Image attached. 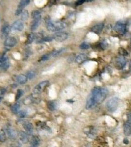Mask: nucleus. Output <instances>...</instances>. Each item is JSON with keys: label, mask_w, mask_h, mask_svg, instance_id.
<instances>
[{"label": "nucleus", "mask_w": 131, "mask_h": 147, "mask_svg": "<svg viewBox=\"0 0 131 147\" xmlns=\"http://www.w3.org/2000/svg\"><path fill=\"white\" fill-rule=\"evenodd\" d=\"M47 106L50 111H54L56 108V104L53 101H50L47 103Z\"/></svg>", "instance_id": "nucleus-27"}, {"label": "nucleus", "mask_w": 131, "mask_h": 147, "mask_svg": "<svg viewBox=\"0 0 131 147\" xmlns=\"http://www.w3.org/2000/svg\"><path fill=\"white\" fill-rule=\"evenodd\" d=\"M27 76L25 74H19L17 77V80L18 82L20 84H25L27 81Z\"/></svg>", "instance_id": "nucleus-19"}, {"label": "nucleus", "mask_w": 131, "mask_h": 147, "mask_svg": "<svg viewBox=\"0 0 131 147\" xmlns=\"http://www.w3.org/2000/svg\"><path fill=\"white\" fill-rule=\"evenodd\" d=\"M21 14V18L22 21H25L29 18V12L27 10H23Z\"/></svg>", "instance_id": "nucleus-26"}, {"label": "nucleus", "mask_w": 131, "mask_h": 147, "mask_svg": "<svg viewBox=\"0 0 131 147\" xmlns=\"http://www.w3.org/2000/svg\"><path fill=\"white\" fill-rule=\"evenodd\" d=\"M114 30L119 34H125L127 30V24L123 21H119L116 23L114 27Z\"/></svg>", "instance_id": "nucleus-4"}, {"label": "nucleus", "mask_w": 131, "mask_h": 147, "mask_svg": "<svg viewBox=\"0 0 131 147\" xmlns=\"http://www.w3.org/2000/svg\"><path fill=\"white\" fill-rule=\"evenodd\" d=\"M68 102H74V101L73 100H72V99H68V100H67Z\"/></svg>", "instance_id": "nucleus-41"}, {"label": "nucleus", "mask_w": 131, "mask_h": 147, "mask_svg": "<svg viewBox=\"0 0 131 147\" xmlns=\"http://www.w3.org/2000/svg\"></svg>", "instance_id": "nucleus-45"}, {"label": "nucleus", "mask_w": 131, "mask_h": 147, "mask_svg": "<svg viewBox=\"0 0 131 147\" xmlns=\"http://www.w3.org/2000/svg\"><path fill=\"white\" fill-rule=\"evenodd\" d=\"M17 44L16 39L13 37L7 38L4 42V45L8 47H13Z\"/></svg>", "instance_id": "nucleus-11"}, {"label": "nucleus", "mask_w": 131, "mask_h": 147, "mask_svg": "<svg viewBox=\"0 0 131 147\" xmlns=\"http://www.w3.org/2000/svg\"><path fill=\"white\" fill-rule=\"evenodd\" d=\"M87 59V56L85 54H79L76 58V61L79 64H81L86 61Z\"/></svg>", "instance_id": "nucleus-18"}, {"label": "nucleus", "mask_w": 131, "mask_h": 147, "mask_svg": "<svg viewBox=\"0 0 131 147\" xmlns=\"http://www.w3.org/2000/svg\"><path fill=\"white\" fill-rule=\"evenodd\" d=\"M127 122L131 123V111L127 113Z\"/></svg>", "instance_id": "nucleus-38"}, {"label": "nucleus", "mask_w": 131, "mask_h": 147, "mask_svg": "<svg viewBox=\"0 0 131 147\" xmlns=\"http://www.w3.org/2000/svg\"><path fill=\"white\" fill-rule=\"evenodd\" d=\"M53 39L52 37H50V36H46V37H44V38H42V40L44 42H51L52 41Z\"/></svg>", "instance_id": "nucleus-37"}, {"label": "nucleus", "mask_w": 131, "mask_h": 147, "mask_svg": "<svg viewBox=\"0 0 131 147\" xmlns=\"http://www.w3.org/2000/svg\"><path fill=\"white\" fill-rule=\"evenodd\" d=\"M64 50H65L64 48H61V49H57V50H55L53 51L51 53L50 55H51L53 57L56 56L58 55H59V54H60L61 52H62Z\"/></svg>", "instance_id": "nucleus-30"}, {"label": "nucleus", "mask_w": 131, "mask_h": 147, "mask_svg": "<svg viewBox=\"0 0 131 147\" xmlns=\"http://www.w3.org/2000/svg\"><path fill=\"white\" fill-rule=\"evenodd\" d=\"M35 75H36L35 73L34 72L31 71L27 73V78H28L29 79H32L34 77H35Z\"/></svg>", "instance_id": "nucleus-33"}, {"label": "nucleus", "mask_w": 131, "mask_h": 147, "mask_svg": "<svg viewBox=\"0 0 131 147\" xmlns=\"http://www.w3.org/2000/svg\"><path fill=\"white\" fill-rule=\"evenodd\" d=\"M1 99H2V98L1 97H0V101H1Z\"/></svg>", "instance_id": "nucleus-42"}, {"label": "nucleus", "mask_w": 131, "mask_h": 147, "mask_svg": "<svg viewBox=\"0 0 131 147\" xmlns=\"http://www.w3.org/2000/svg\"><path fill=\"white\" fill-rule=\"evenodd\" d=\"M17 114H18V116L20 118H24L26 115V112L23 110L19 111Z\"/></svg>", "instance_id": "nucleus-36"}, {"label": "nucleus", "mask_w": 131, "mask_h": 147, "mask_svg": "<svg viewBox=\"0 0 131 147\" xmlns=\"http://www.w3.org/2000/svg\"><path fill=\"white\" fill-rule=\"evenodd\" d=\"M123 143L125 144H128L129 143V141L128 139L127 138H124L123 139Z\"/></svg>", "instance_id": "nucleus-40"}, {"label": "nucleus", "mask_w": 131, "mask_h": 147, "mask_svg": "<svg viewBox=\"0 0 131 147\" xmlns=\"http://www.w3.org/2000/svg\"><path fill=\"white\" fill-rule=\"evenodd\" d=\"M23 93H24V92L22 89H18L16 96H15V100H18L20 98L22 97Z\"/></svg>", "instance_id": "nucleus-32"}, {"label": "nucleus", "mask_w": 131, "mask_h": 147, "mask_svg": "<svg viewBox=\"0 0 131 147\" xmlns=\"http://www.w3.org/2000/svg\"><path fill=\"white\" fill-rule=\"evenodd\" d=\"M119 98L117 97H114L110 98L106 102L105 106L108 111L110 112H114L118 106Z\"/></svg>", "instance_id": "nucleus-3"}, {"label": "nucleus", "mask_w": 131, "mask_h": 147, "mask_svg": "<svg viewBox=\"0 0 131 147\" xmlns=\"http://www.w3.org/2000/svg\"><path fill=\"white\" fill-rule=\"evenodd\" d=\"M118 52L122 56H127L129 54L128 51L125 49H124L122 47H120V48H119V49H118Z\"/></svg>", "instance_id": "nucleus-28"}, {"label": "nucleus", "mask_w": 131, "mask_h": 147, "mask_svg": "<svg viewBox=\"0 0 131 147\" xmlns=\"http://www.w3.org/2000/svg\"><path fill=\"white\" fill-rule=\"evenodd\" d=\"M126 60L123 56L118 57L115 61V67L117 69H122L126 64Z\"/></svg>", "instance_id": "nucleus-8"}, {"label": "nucleus", "mask_w": 131, "mask_h": 147, "mask_svg": "<svg viewBox=\"0 0 131 147\" xmlns=\"http://www.w3.org/2000/svg\"><path fill=\"white\" fill-rule=\"evenodd\" d=\"M124 133L126 135L129 136L131 134V123L126 122H125L123 125Z\"/></svg>", "instance_id": "nucleus-15"}, {"label": "nucleus", "mask_w": 131, "mask_h": 147, "mask_svg": "<svg viewBox=\"0 0 131 147\" xmlns=\"http://www.w3.org/2000/svg\"><path fill=\"white\" fill-rule=\"evenodd\" d=\"M24 28V25L21 20H17L14 22L11 26V29L14 31H21Z\"/></svg>", "instance_id": "nucleus-10"}, {"label": "nucleus", "mask_w": 131, "mask_h": 147, "mask_svg": "<svg viewBox=\"0 0 131 147\" xmlns=\"http://www.w3.org/2000/svg\"><path fill=\"white\" fill-rule=\"evenodd\" d=\"M6 134L3 130H0V142H4L6 140Z\"/></svg>", "instance_id": "nucleus-29"}, {"label": "nucleus", "mask_w": 131, "mask_h": 147, "mask_svg": "<svg viewBox=\"0 0 131 147\" xmlns=\"http://www.w3.org/2000/svg\"><path fill=\"white\" fill-rule=\"evenodd\" d=\"M30 1L29 0H21L18 5V8L15 13V15L16 16H18L20 14H21L23 11V9L30 3Z\"/></svg>", "instance_id": "nucleus-7"}, {"label": "nucleus", "mask_w": 131, "mask_h": 147, "mask_svg": "<svg viewBox=\"0 0 131 147\" xmlns=\"http://www.w3.org/2000/svg\"><path fill=\"white\" fill-rule=\"evenodd\" d=\"M10 30H11V27L9 24L8 23H5L2 24L1 31L2 34L4 36H7L9 34L10 31Z\"/></svg>", "instance_id": "nucleus-13"}, {"label": "nucleus", "mask_w": 131, "mask_h": 147, "mask_svg": "<svg viewBox=\"0 0 131 147\" xmlns=\"http://www.w3.org/2000/svg\"></svg>", "instance_id": "nucleus-44"}, {"label": "nucleus", "mask_w": 131, "mask_h": 147, "mask_svg": "<svg viewBox=\"0 0 131 147\" xmlns=\"http://www.w3.org/2000/svg\"><path fill=\"white\" fill-rule=\"evenodd\" d=\"M46 27L48 30L51 32H54L60 30L65 27L66 24L60 21L52 22L50 20L46 21Z\"/></svg>", "instance_id": "nucleus-2"}, {"label": "nucleus", "mask_w": 131, "mask_h": 147, "mask_svg": "<svg viewBox=\"0 0 131 147\" xmlns=\"http://www.w3.org/2000/svg\"><path fill=\"white\" fill-rule=\"evenodd\" d=\"M40 140L38 136H35L32 137L31 139L30 143L31 145V147H37L40 144Z\"/></svg>", "instance_id": "nucleus-17"}, {"label": "nucleus", "mask_w": 131, "mask_h": 147, "mask_svg": "<svg viewBox=\"0 0 131 147\" xmlns=\"http://www.w3.org/2000/svg\"><path fill=\"white\" fill-rule=\"evenodd\" d=\"M40 20H33L31 25V30L32 31H34L38 28L40 24Z\"/></svg>", "instance_id": "nucleus-22"}, {"label": "nucleus", "mask_w": 131, "mask_h": 147, "mask_svg": "<svg viewBox=\"0 0 131 147\" xmlns=\"http://www.w3.org/2000/svg\"><path fill=\"white\" fill-rule=\"evenodd\" d=\"M49 85V82L47 80L44 81L40 82L34 89L35 93H39L40 92H42L44 88L47 86Z\"/></svg>", "instance_id": "nucleus-9"}, {"label": "nucleus", "mask_w": 131, "mask_h": 147, "mask_svg": "<svg viewBox=\"0 0 131 147\" xmlns=\"http://www.w3.org/2000/svg\"><path fill=\"white\" fill-rule=\"evenodd\" d=\"M9 67V62L8 60H6V61L0 63V68L3 70H6L8 69Z\"/></svg>", "instance_id": "nucleus-25"}, {"label": "nucleus", "mask_w": 131, "mask_h": 147, "mask_svg": "<svg viewBox=\"0 0 131 147\" xmlns=\"http://www.w3.org/2000/svg\"><path fill=\"white\" fill-rule=\"evenodd\" d=\"M35 38V36L34 34L33 33H30L28 34L27 38L26 41V44H31L33 41H34V39Z\"/></svg>", "instance_id": "nucleus-23"}, {"label": "nucleus", "mask_w": 131, "mask_h": 147, "mask_svg": "<svg viewBox=\"0 0 131 147\" xmlns=\"http://www.w3.org/2000/svg\"><path fill=\"white\" fill-rule=\"evenodd\" d=\"M20 108V105L18 103H15L11 107V110L12 112L15 114H17L19 112Z\"/></svg>", "instance_id": "nucleus-24"}, {"label": "nucleus", "mask_w": 131, "mask_h": 147, "mask_svg": "<svg viewBox=\"0 0 131 147\" xmlns=\"http://www.w3.org/2000/svg\"><path fill=\"white\" fill-rule=\"evenodd\" d=\"M7 60V58L4 54L0 55V63H2Z\"/></svg>", "instance_id": "nucleus-34"}, {"label": "nucleus", "mask_w": 131, "mask_h": 147, "mask_svg": "<svg viewBox=\"0 0 131 147\" xmlns=\"http://www.w3.org/2000/svg\"><path fill=\"white\" fill-rule=\"evenodd\" d=\"M90 47V45L89 43L87 42H83L79 46V48L81 49H87Z\"/></svg>", "instance_id": "nucleus-31"}, {"label": "nucleus", "mask_w": 131, "mask_h": 147, "mask_svg": "<svg viewBox=\"0 0 131 147\" xmlns=\"http://www.w3.org/2000/svg\"><path fill=\"white\" fill-rule=\"evenodd\" d=\"M19 137L20 140L24 144H26L29 141V138L28 135V134H27L25 132L21 131L19 133Z\"/></svg>", "instance_id": "nucleus-16"}, {"label": "nucleus", "mask_w": 131, "mask_h": 147, "mask_svg": "<svg viewBox=\"0 0 131 147\" xmlns=\"http://www.w3.org/2000/svg\"><path fill=\"white\" fill-rule=\"evenodd\" d=\"M23 126L28 134H32L33 131V125L31 122L26 121L23 124Z\"/></svg>", "instance_id": "nucleus-14"}, {"label": "nucleus", "mask_w": 131, "mask_h": 147, "mask_svg": "<svg viewBox=\"0 0 131 147\" xmlns=\"http://www.w3.org/2000/svg\"><path fill=\"white\" fill-rule=\"evenodd\" d=\"M104 27V23H99L98 24H96L94 25L92 28H91V31L97 34H100L103 30V29Z\"/></svg>", "instance_id": "nucleus-12"}, {"label": "nucleus", "mask_w": 131, "mask_h": 147, "mask_svg": "<svg viewBox=\"0 0 131 147\" xmlns=\"http://www.w3.org/2000/svg\"></svg>", "instance_id": "nucleus-43"}, {"label": "nucleus", "mask_w": 131, "mask_h": 147, "mask_svg": "<svg viewBox=\"0 0 131 147\" xmlns=\"http://www.w3.org/2000/svg\"><path fill=\"white\" fill-rule=\"evenodd\" d=\"M108 90L105 88L94 87L92 90L90 95L87 98L86 108L90 109L102 103L106 98Z\"/></svg>", "instance_id": "nucleus-1"}, {"label": "nucleus", "mask_w": 131, "mask_h": 147, "mask_svg": "<svg viewBox=\"0 0 131 147\" xmlns=\"http://www.w3.org/2000/svg\"><path fill=\"white\" fill-rule=\"evenodd\" d=\"M50 56V55H48V54L44 55L43 56H42V57L41 58V61H47V60H48L49 59Z\"/></svg>", "instance_id": "nucleus-35"}, {"label": "nucleus", "mask_w": 131, "mask_h": 147, "mask_svg": "<svg viewBox=\"0 0 131 147\" xmlns=\"http://www.w3.org/2000/svg\"><path fill=\"white\" fill-rule=\"evenodd\" d=\"M6 131L8 136L10 138H14L16 137L17 135V133L13 129L11 128L10 127H8L6 129Z\"/></svg>", "instance_id": "nucleus-21"}, {"label": "nucleus", "mask_w": 131, "mask_h": 147, "mask_svg": "<svg viewBox=\"0 0 131 147\" xmlns=\"http://www.w3.org/2000/svg\"><path fill=\"white\" fill-rule=\"evenodd\" d=\"M32 18L33 20H41V13L39 10H34L31 13Z\"/></svg>", "instance_id": "nucleus-20"}, {"label": "nucleus", "mask_w": 131, "mask_h": 147, "mask_svg": "<svg viewBox=\"0 0 131 147\" xmlns=\"http://www.w3.org/2000/svg\"><path fill=\"white\" fill-rule=\"evenodd\" d=\"M84 132L87 136L90 138H94L97 135L96 129L94 126H92L85 127L84 129Z\"/></svg>", "instance_id": "nucleus-5"}, {"label": "nucleus", "mask_w": 131, "mask_h": 147, "mask_svg": "<svg viewBox=\"0 0 131 147\" xmlns=\"http://www.w3.org/2000/svg\"><path fill=\"white\" fill-rule=\"evenodd\" d=\"M68 34L66 32H60L55 33L52 36L53 38L57 42H63L68 38Z\"/></svg>", "instance_id": "nucleus-6"}, {"label": "nucleus", "mask_w": 131, "mask_h": 147, "mask_svg": "<svg viewBox=\"0 0 131 147\" xmlns=\"http://www.w3.org/2000/svg\"><path fill=\"white\" fill-rule=\"evenodd\" d=\"M85 1H86V0H78V1L76 2V4L77 5H81V4H83Z\"/></svg>", "instance_id": "nucleus-39"}]
</instances>
